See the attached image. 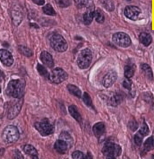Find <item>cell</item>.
Listing matches in <instances>:
<instances>
[{
    "label": "cell",
    "instance_id": "74e56055",
    "mask_svg": "<svg viewBox=\"0 0 154 159\" xmlns=\"http://www.w3.org/2000/svg\"><path fill=\"white\" fill-rule=\"evenodd\" d=\"M33 1L38 6H42L45 4V0H33Z\"/></svg>",
    "mask_w": 154,
    "mask_h": 159
},
{
    "label": "cell",
    "instance_id": "83f0119b",
    "mask_svg": "<svg viewBox=\"0 0 154 159\" xmlns=\"http://www.w3.org/2000/svg\"><path fill=\"white\" fill-rule=\"evenodd\" d=\"M12 17H13V23L16 25H19V23L21 22L22 20V14L20 12H19L18 11H13V13H12Z\"/></svg>",
    "mask_w": 154,
    "mask_h": 159
},
{
    "label": "cell",
    "instance_id": "1f68e13d",
    "mask_svg": "<svg viewBox=\"0 0 154 159\" xmlns=\"http://www.w3.org/2000/svg\"><path fill=\"white\" fill-rule=\"evenodd\" d=\"M83 99L84 102V103L86 104L88 107H92L93 104H92V101L90 97V95L87 93L84 92L83 97Z\"/></svg>",
    "mask_w": 154,
    "mask_h": 159
},
{
    "label": "cell",
    "instance_id": "4316f807",
    "mask_svg": "<svg viewBox=\"0 0 154 159\" xmlns=\"http://www.w3.org/2000/svg\"><path fill=\"white\" fill-rule=\"evenodd\" d=\"M134 74V69L131 66L126 65L124 69V75L126 79H130Z\"/></svg>",
    "mask_w": 154,
    "mask_h": 159
},
{
    "label": "cell",
    "instance_id": "6da1fadb",
    "mask_svg": "<svg viewBox=\"0 0 154 159\" xmlns=\"http://www.w3.org/2000/svg\"><path fill=\"white\" fill-rule=\"evenodd\" d=\"M25 83L23 80H11L6 90L7 93L13 98H21L23 96Z\"/></svg>",
    "mask_w": 154,
    "mask_h": 159
},
{
    "label": "cell",
    "instance_id": "ba28073f",
    "mask_svg": "<svg viewBox=\"0 0 154 159\" xmlns=\"http://www.w3.org/2000/svg\"><path fill=\"white\" fill-rule=\"evenodd\" d=\"M68 77L67 74L60 68H57L51 72L49 75V80L56 84H59L67 79Z\"/></svg>",
    "mask_w": 154,
    "mask_h": 159
},
{
    "label": "cell",
    "instance_id": "d4e9b609",
    "mask_svg": "<svg viewBox=\"0 0 154 159\" xmlns=\"http://www.w3.org/2000/svg\"><path fill=\"white\" fill-rule=\"evenodd\" d=\"M144 149L146 151H149L154 149V137L152 136L145 141Z\"/></svg>",
    "mask_w": 154,
    "mask_h": 159
},
{
    "label": "cell",
    "instance_id": "d590c367",
    "mask_svg": "<svg viewBox=\"0 0 154 159\" xmlns=\"http://www.w3.org/2000/svg\"><path fill=\"white\" fill-rule=\"evenodd\" d=\"M123 85H124V87L126 89L130 90L131 89V86H132V81L131 80L126 79L124 80L123 83Z\"/></svg>",
    "mask_w": 154,
    "mask_h": 159
},
{
    "label": "cell",
    "instance_id": "277c9868",
    "mask_svg": "<svg viewBox=\"0 0 154 159\" xmlns=\"http://www.w3.org/2000/svg\"><path fill=\"white\" fill-rule=\"evenodd\" d=\"M92 60V52L88 48L82 50L77 59V64L80 69L84 70L87 68Z\"/></svg>",
    "mask_w": 154,
    "mask_h": 159
},
{
    "label": "cell",
    "instance_id": "d6986e66",
    "mask_svg": "<svg viewBox=\"0 0 154 159\" xmlns=\"http://www.w3.org/2000/svg\"><path fill=\"white\" fill-rule=\"evenodd\" d=\"M24 151L25 154L31 156L32 158L38 159V151L33 146L31 145H26L24 147Z\"/></svg>",
    "mask_w": 154,
    "mask_h": 159
},
{
    "label": "cell",
    "instance_id": "4dcf8cb0",
    "mask_svg": "<svg viewBox=\"0 0 154 159\" xmlns=\"http://www.w3.org/2000/svg\"><path fill=\"white\" fill-rule=\"evenodd\" d=\"M19 51L22 54H24L25 56L27 57H31L32 56V51L29 50L28 48L24 47V46H19Z\"/></svg>",
    "mask_w": 154,
    "mask_h": 159
},
{
    "label": "cell",
    "instance_id": "5bb4252c",
    "mask_svg": "<svg viewBox=\"0 0 154 159\" xmlns=\"http://www.w3.org/2000/svg\"><path fill=\"white\" fill-rule=\"evenodd\" d=\"M70 148L67 142L61 139L57 140L54 144V148L58 153L64 154L67 151L68 149Z\"/></svg>",
    "mask_w": 154,
    "mask_h": 159
},
{
    "label": "cell",
    "instance_id": "ac0fdd59",
    "mask_svg": "<svg viewBox=\"0 0 154 159\" xmlns=\"http://www.w3.org/2000/svg\"><path fill=\"white\" fill-rule=\"evenodd\" d=\"M140 42L146 47L151 45L152 42V38L151 34L146 33H142L139 36Z\"/></svg>",
    "mask_w": 154,
    "mask_h": 159
},
{
    "label": "cell",
    "instance_id": "8d00e7d4",
    "mask_svg": "<svg viewBox=\"0 0 154 159\" xmlns=\"http://www.w3.org/2000/svg\"><path fill=\"white\" fill-rule=\"evenodd\" d=\"M129 129H130L134 131H135V129H137V127H138V124L137 123V122H136L135 120L131 121V122H129Z\"/></svg>",
    "mask_w": 154,
    "mask_h": 159
},
{
    "label": "cell",
    "instance_id": "44dd1931",
    "mask_svg": "<svg viewBox=\"0 0 154 159\" xmlns=\"http://www.w3.org/2000/svg\"><path fill=\"white\" fill-rule=\"evenodd\" d=\"M141 68H142V70H143V72H144L146 77L148 79L152 80L154 79V75H153V72H152V70L151 68V67L148 65L143 63L141 65Z\"/></svg>",
    "mask_w": 154,
    "mask_h": 159
},
{
    "label": "cell",
    "instance_id": "d6a6232c",
    "mask_svg": "<svg viewBox=\"0 0 154 159\" xmlns=\"http://www.w3.org/2000/svg\"><path fill=\"white\" fill-rule=\"evenodd\" d=\"M58 5L61 7H67L70 4V0H56Z\"/></svg>",
    "mask_w": 154,
    "mask_h": 159
},
{
    "label": "cell",
    "instance_id": "ffe728a7",
    "mask_svg": "<svg viewBox=\"0 0 154 159\" xmlns=\"http://www.w3.org/2000/svg\"><path fill=\"white\" fill-rule=\"evenodd\" d=\"M122 96L118 93H113L109 99V102L111 106L116 107L122 101Z\"/></svg>",
    "mask_w": 154,
    "mask_h": 159
},
{
    "label": "cell",
    "instance_id": "7c38bea8",
    "mask_svg": "<svg viewBox=\"0 0 154 159\" xmlns=\"http://www.w3.org/2000/svg\"><path fill=\"white\" fill-rule=\"evenodd\" d=\"M0 60L7 66H10L13 63V59L11 54L7 50H0Z\"/></svg>",
    "mask_w": 154,
    "mask_h": 159
},
{
    "label": "cell",
    "instance_id": "9a60e30c",
    "mask_svg": "<svg viewBox=\"0 0 154 159\" xmlns=\"http://www.w3.org/2000/svg\"><path fill=\"white\" fill-rule=\"evenodd\" d=\"M40 60L42 63L48 68L54 66V60L52 56L47 51H43L40 54Z\"/></svg>",
    "mask_w": 154,
    "mask_h": 159
},
{
    "label": "cell",
    "instance_id": "f1b7e54d",
    "mask_svg": "<svg viewBox=\"0 0 154 159\" xmlns=\"http://www.w3.org/2000/svg\"><path fill=\"white\" fill-rule=\"evenodd\" d=\"M43 12L50 16H55L56 15V13L52 6L50 4H47L43 7Z\"/></svg>",
    "mask_w": 154,
    "mask_h": 159
},
{
    "label": "cell",
    "instance_id": "f546056e",
    "mask_svg": "<svg viewBox=\"0 0 154 159\" xmlns=\"http://www.w3.org/2000/svg\"><path fill=\"white\" fill-rule=\"evenodd\" d=\"M37 69H38V70L39 74L43 76L45 78H49V73L48 72V70H46V68L43 66H42V65H41L40 64H38V66H37Z\"/></svg>",
    "mask_w": 154,
    "mask_h": 159
},
{
    "label": "cell",
    "instance_id": "2e32d148",
    "mask_svg": "<svg viewBox=\"0 0 154 159\" xmlns=\"http://www.w3.org/2000/svg\"><path fill=\"white\" fill-rule=\"evenodd\" d=\"M93 131L97 138H99L102 136L106 132V127L104 124L102 122L96 123L93 127Z\"/></svg>",
    "mask_w": 154,
    "mask_h": 159
},
{
    "label": "cell",
    "instance_id": "7a4b0ae2",
    "mask_svg": "<svg viewBox=\"0 0 154 159\" xmlns=\"http://www.w3.org/2000/svg\"><path fill=\"white\" fill-rule=\"evenodd\" d=\"M19 138V132L17 127L14 125L6 127L2 134V138L6 143H11L17 141Z\"/></svg>",
    "mask_w": 154,
    "mask_h": 159
},
{
    "label": "cell",
    "instance_id": "f35d334b",
    "mask_svg": "<svg viewBox=\"0 0 154 159\" xmlns=\"http://www.w3.org/2000/svg\"><path fill=\"white\" fill-rule=\"evenodd\" d=\"M17 154H18V156H16L15 158H18V159H22L23 158V156L20 154V152L19 151H18V154H17V152L15 151V155H17Z\"/></svg>",
    "mask_w": 154,
    "mask_h": 159
},
{
    "label": "cell",
    "instance_id": "ab89813d",
    "mask_svg": "<svg viewBox=\"0 0 154 159\" xmlns=\"http://www.w3.org/2000/svg\"><path fill=\"white\" fill-rule=\"evenodd\" d=\"M2 78V72H1V71L0 70V81H1Z\"/></svg>",
    "mask_w": 154,
    "mask_h": 159
},
{
    "label": "cell",
    "instance_id": "9c48e42d",
    "mask_svg": "<svg viewBox=\"0 0 154 159\" xmlns=\"http://www.w3.org/2000/svg\"><path fill=\"white\" fill-rule=\"evenodd\" d=\"M141 13L140 9L134 6H127L124 10V15L129 20H137Z\"/></svg>",
    "mask_w": 154,
    "mask_h": 159
},
{
    "label": "cell",
    "instance_id": "8fae6325",
    "mask_svg": "<svg viewBox=\"0 0 154 159\" xmlns=\"http://www.w3.org/2000/svg\"><path fill=\"white\" fill-rule=\"evenodd\" d=\"M117 78V75L116 72L114 70H111L108 72L104 76L102 80V84L106 88L111 87L115 83Z\"/></svg>",
    "mask_w": 154,
    "mask_h": 159
},
{
    "label": "cell",
    "instance_id": "8992f818",
    "mask_svg": "<svg viewBox=\"0 0 154 159\" xmlns=\"http://www.w3.org/2000/svg\"><path fill=\"white\" fill-rule=\"evenodd\" d=\"M113 41L117 45L126 48L131 45V40L129 36L124 32H118L113 36Z\"/></svg>",
    "mask_w": 154,
    "mask_h": 159
},
{
    "label": "cell",
    "instance_id": "836d02e7",
    "mask_svg": "<svg viewBox=\"0 0 154 159\" xmlns=\"http://www.w3.org/2000/svg\"><path fill=\"white\" fill-rule=\"evenodd\" d=\"M72 158L76 159H84L85 158V156L82 152L76 151L72 153Z\"/></svg>",
    "mask_w": 154,
    "mask_h": 159
},
{
    "label": "cell",
    "instance_id": "484cf974",
    "mask_svg": "<svg viewBox=\"0 0 154 159\" xmlns=\"http://www.w3.org/2000/svg\"><path fill=\"white\" fill-rule=\"evenodd\" d=\"M67 89L74 95L76 96L78 98H81V92L77 86L72 84H69L67 85Z\"/></svg>",
    "mask_w": 154,
    "mask_h": 159
},
{
    "label": "cell",
    "instance_id": "5b68a950",
    "mask_svg": "<svg viewBox=\"0 0 154 159\" xmlns=\"http://www.w3.org/2000/svg\"><path fill=\"white\" fill-rule=\"evenodd\" d=\"M50 43L52 48L58 52H64L67 50V42L60 34H56L52 36L50 39Z\"/></svg>",
    "mask_w": 154,
    "mask_h": 159
},
{
    "label": "cell",
    "instance_id": "4fadbf2b",
    "mask_svg": "<svg viewBox=\"0 0 154 159\" xmlns=\"http://www.w3.org/2000/svg\"><path fill=\"white\" fill-rule=\"evenodd\" d=\"M22 104H23V99H20L17 103H16L13 106L11 107L8 113L9 119H14L18 115L22 108Z\"/></svg>",
    "mask_w": 154,
    "mask_h": 159
},
{
    "label": "cell",
    "instance_id": "7402d4cb",
    "mask_svg": "<svg viewBox=\"0 0 154 159\" xmlns=\"http://www.w3.org/2000/svg\"><path fill=\"white\" fill-rule=\"evenodd\" d=\"M69 111L71 116L76 119L78 122L81 121V116L79 113L78 112V110L77 109V107L75 106H70L69 107Z\"/></svg>",
    "mask_w": 154,
    "mask_h": 159
},
{
    "label": "cell",
    "instance_id": "603a6c76",
    "mask_svg": "<svg viewBox=\"0 0 154 159\" xmlns=\"http://www.w3.org/2000/svg\"><path fill=\"white\" fill-rule=\"evenodd\" d=\"M59 138L61 140H65L66 142H67V144L69 145V146L70 147V148L72 146L73 143H74V141L73 139L72 138V137L70 136V135L66 131H63L62 132Z\"/></svg>",
    "mask_w": 154,
    "mask_h": 159
},
{
    "label": "cell",
    "instance_id": "3957f363",
    "mask_svg": "<svg viewBox=\"0 0 154 159\" xmlns=\"http://www.w3.org/2000/svg\"><path fill=\"white\" fill-rule=\"evenodd\" d=\"M121 147L113 142H108L104 145L102 152L107 158H116L121 154Z\"/></svg>",
    "mask_w": 154,
    "mask_h": 159
},
{
    "label": "cell",
    "instance_id": "cb8c5ba5",
    "mask_svg": "<svg viewBox=\"0 0 154 159\" xmlns=\"http://www.w3.org/2000/svg\"><path fill=\"white\" fill-rule=\"evenodd\" d=\"M94 18H95L96 22H97L98 23H100V24L103 23L105 20L104 12L100 9H97L96 10H95Z\"/></svg>",
    "mask_w": 154,
    "mask_h": 159
},
{
    "label": "cell",
    "instance_id": "e575fe53",
    "mask_svg": "<svg viewBox=\"0 0 154 159\" xmlns=\"http://www.w3.org/2000/svg\"><path fill=\"white\" fill-rule=\"evenodd\" d=\"M74 1L78 8H83L87 4V0H74Z\"/></svg>",
    "mask_w": 154,
    "mask_h": 159
},
{
    "label": "cell",
    "instance_id": "30bf717a",
    "mask_svg": "<svg viewBox=\"0 0 154 159\" xmlns=\"http://www.w3.org/2000/svg\"><path fill=\"white\" fill-rule=\"evenodd\" d=\"M149 133V129L147 124L144 122L141 127V129L135 134L134 136L135 143L138 146H140L142 143L143 138L147 136Z\"/></svg>",
    "mask_w": 154,
    "mask_h": 159
},
{
    "label": "cell",
    "instance_id": "e0dca14e",
    "mask_svg": "<svg viewBox=\"0 0 154 159\" xmlns=\"http://www.w3.org/2000/svg\"><path fill=\"white\" fill-rule=\"evenodd\" d=\"M95 10L93 7H90L83 15V20L86 25H90L94 18Z\"/></svg>",
    "mask_w": 154,
    "mask_h": 159
},
{
    "label": "cell",
    "instance_id": "52a82bcc",
    "mask_svg": "<svg viewBox=\"0 0 154 159\" xmlns=\"http://www.w3.org/2000/svg\"><path fill=\"white\" fill-rule=\"evenodd\" d=\"M34 127L39 133L43 136H47L51 134L54 131V126L48 120H43L42 122H36Z\"/></svg>",
    "mask_w": 154,
    "mask_h": 159
}]
</instances>
